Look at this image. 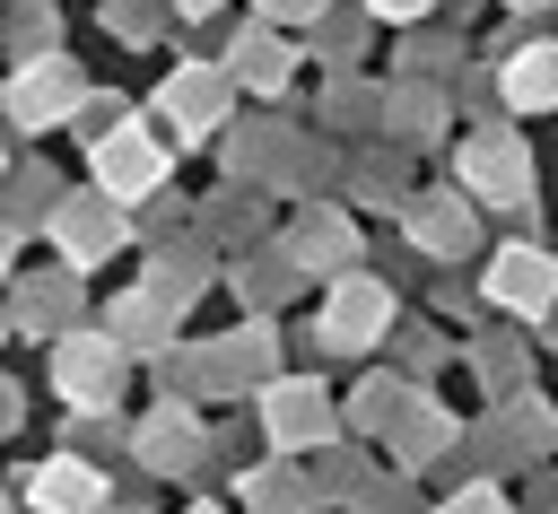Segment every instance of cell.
<instances>
[{"instance_id": "5", "label": "cell", "mask_w": 558, "mask_h": 514, "mask_svg": "<svg viewBox=\"0 0 558 514\" xmlns=\"http://www.w3.org/2000/svg\"><path fill=\"white\" fill-rule=\"evenodd\" d=\"M375 322H384V296H375V287H340V296H331V340H340V348L375 340Z\"/></svg>"}, {"instance_id": "1", "label": "cell", "mask_w": 558, "mask_h": 514, "mask_svg": "<svg viewBox=\"0 0 558 514\" xmlns=\"http://www.w3.org/2000/svg\"><path fill=\"white\" fill-rule=\"evenodd\" d=\"M558 287V261L549 253H497V270H488V296L497 305H541Z\"/></svg>"}, {"instance_id": "10", "label": "cell", "mask_w": 558, "mask_h": 514, "mask_svg": "<svg viewBox=\"0 0 558 514\" xmlns=\"http://www.w3.org/2000/svg\"><path fill=\"white\" fill-rule=\"evenodd\" d=\"M453 514H506V505H497V497H488V488H471V497H462V505H453Z\"/></svg>"}, {"instance_id": "7", "label": "cell", "mask_w": 558, "mask_h": 514, "mask_svg": "<svg viewBox=\"0 0 558 514\" xmlns=\"http://www.w3.org/2000/svg\"><path fill=\"white\" fill-rule=\"evenodd\" d=\"M270 427H279V436H323V392L288 383V392L270 401Z\"/></svg>"}, {"instance_id": "11", "label": "cell", "mask_w": 558, "mask_h": 514, "mask_svg": "<svg viewBox=\"0 0 558 514\" xmlns=\"http://www.w3.org/2000/svg\"><path fill=\"white\" fill-rule=\"evenodd\" d=\"M375 9H384V17H410V9H427V0H375Z\"/></svg>"}, {"instance_id": "2", "label": "cell", "mask_w": 558, "mask_h": 514, "mask_svg": "<svg viewBox=\"0 0 558 514\" xmlns=\"http://www.w3.org/2000/svg\"><path fill=\"white\" fill-rule=\"evenodd\" d=\"M96 497H105V470H87V462H52L35 479V505L44 514H96Z\"/></svg>"}, {"instance_id": "4", "label": "cell", "mask_w": 558, "mask_h": 514, "mask_svg": "<svg viewBox=\"0 0 558 514\" xmlns=\"http://www.w3.org/2000/svg\"><path fill=\"white\" fill-rule=\"evenodd\" d=\"M506 96H514V105H558V44H532V52L506 70Z\"/></svg>"}, {"instance_id": "9", "label": "cell", "mask_w": 558, "mask_h": 514, "mask_svg": "<svg viewBox=\"0 0 558 514\" xmlns=\"http://www.w3.org/2000/svg\"><path fill=\"white\" fill-rule=\"evenodd\" d=\"M471 174H480V183H506V200H523V192H514V183H523V157H514V148H471Z\"/></svg>"}, {"instance_id": "6", "label": "cell", "mask_w": 558, "mask_h": 514, "mask_svg": "<svg viewBox=\"0 0 558 514\" xmlns=\"http://www.w3.org/2000/svg\"><path fill=\"white\" fill-rule=\"evenodd\" d=\"M70 96H78V78H70V70H35V78H17V87H9L17 122H44V113H52V105H70Z\"/></svg>"}, {"instance_id": "13", "label": "cell", "mask_w": 558, "mask_h": 514, "mask_svg": "<svg viewBox=\"0 0 558 514\" xmlns=\"http://www.w3.org/2000/svg\"><path fill=\"white\" fill-rule=\"evenodd\" d=\"M183 9H209V0H183Z\"/></svg>"}, {"instance_id": "8", "label": "cell", "mask_w": 558, "mask_h": 514, "mask_svg": "<svg viewBox=\"0 0 558 514\" xmlns=\"http://www.w3.org/2000/svg\"><path fill=\"white\" fill-rule=\"evenodd\" d=\"M61 383L87 392V401H105V392H113V357H105V348H61Z\"/></svg>"}, {"instance_id": "3", "label": "cell", "mask_w": 558, "mask_h": 514, "mask_svg": "<svg viewBox=\"0 0 558 514\" xmlns=\"http://www.w3.org/2000/svg\"><path fill=\"white\" fill-rule=\"evenodd\" d=\"M96 174H105L113 192H148V183H157V148H148V139H105Z\"/></svg>"}, {"instance_id": "12", "label": "cell", "mask_w": 558, "mask_h": 514, "mask_svg": "<svg viewBox=\"0 0 558 514\" xmlns=\"http://www.w3.org/2000/svg\"><path fill=\"white\" fill-rule=\"evenodd\" d=\"M0 427H9V383H0Z\"/></svg>"}]
</instances>
